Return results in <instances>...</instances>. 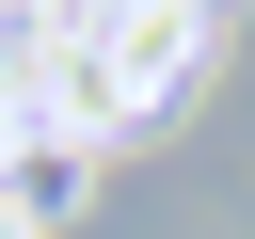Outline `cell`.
I'll return each instance as SVG.
<instances>
[{"mask_svg":"<svg viewBox=\"0 0 255 239\" xmlns=\"http://www.w3.org/2000/svg\"><path fill=\"white\" fill-rule=\"evenodd\" d=\"M0 239H16V223H0Z\"/></svg>","mask_w":255,"mask_h":239,"instance_id":"cell-1","label":"cell"}]
</instances>
